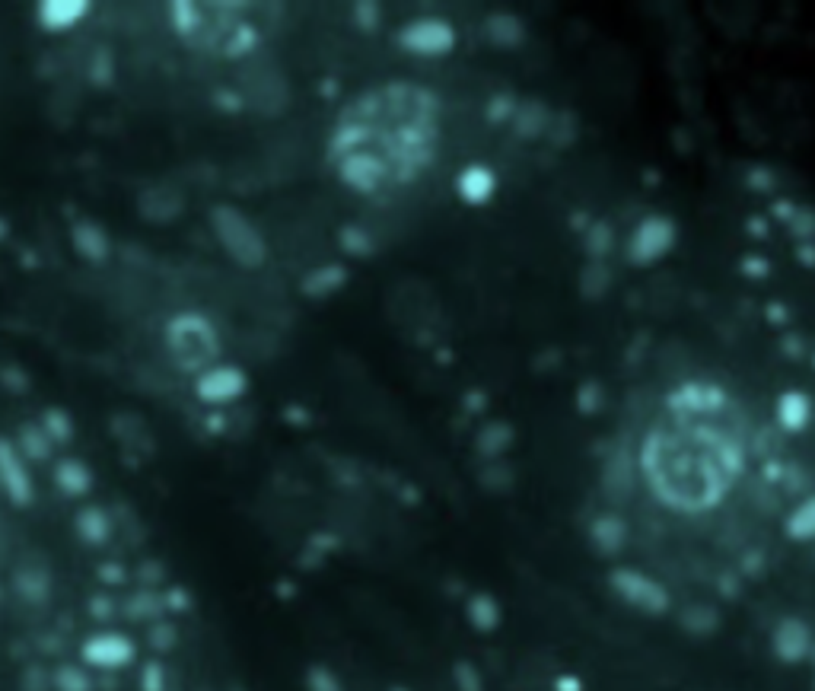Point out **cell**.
I'll list each match as a JSON object with an SVG mask.
<instances>
[{
    "mask_svg": "<svg viewBox=\"0 0 815 691\" xmlns=\"http://www.w3.org/2000/svg\"><path fill=\"white\" fill-rule=\"evenodd\" d=\"M488 36L494 39V45H516L519 36H523V29H519V23L510 13H500L488 20Z\"/></svg>",
    "mask_w": 815,
    "mask_h": 691,
    "instance_id": "4fadbf2b",
    "label": "cell"
},
{
    "mask_svg": "<svg viewBox=\"0 0 815 691\" xmlns=\"http://www.w3.org/2000/svg\"><path fill=\"white\" fill-rule=\"evenodd\" d=\"M341 281H344V271L341 268H322V271L312 274V278L303 281V290L312 293V297H325V293H332Z\"/></svg>",
    "mask_w": 815,
    "mask_h": 691,
    "instance_id": "5bb4252c",
    "label": "cell"
},
{
    "mask_svg": "<svg viewBox=\"0 0 815 691\" xmlns=\"http://www.w3.org/2000/svg\"><path fill=\"white\" fill-rule=\"evenodd\" d=\"M211 227H214V236L217 243L223 246L236 265L242 268H258L268 258V246L262 233L252 227V220L236 211L230 204H217L211 211Z\"/></svg>",
    "mask_w": 815,
    "mask_h": 691,
    "instance_id": "6da1fadb",
    "label": "cell"
},
{
    "mask_svg": "<svg viewBox=\"0 0 815 691\" xmlns=\"http://www.w3.org/2000/svg\"><path fill=\"white\" fill-rule=\"evenodd\" d=\"M45 434L51 437V443L55 440H71V418H67L64 411H58V408H51V411H45Z\"/></svg>",
    "mask_w": 815,
    "mask_h": 691,
    "instance_id": "2e32d148",
    "label": "cell"
},
{
    "mask_svg": "<svg viewBox=\"0 0 815 691\" xmlns=\"http://www.w3.org/2000/svg\"><path fill=\"white\" fill-rule=\"evenodd\" d=\"M166 338H169V348L176 354L179 367L188 370V373H204L211 370L214 357L220 351L217 344V332L211 328V322L195 316V313H185V316H176L166 328Z\"/></svg>",
    "mask_w": 815,
    "mask_h": 691,
    "instance_id": "7a4b0ae2",
    "label": "cell"
},
{
    "mask_svg": "<svg viewBox=\"0 0 815 691\" xmlns=\"http://www.w3.org/2000/svg\"><path fill=\"white\" fill-rule=\"evenodd\" d=\"M790 532L793 535H815V497L806 507H800V513L790 520Z\"/></svg>",
    "mask_w": 815,
    "mask_h": 691,
    "instance_id": "ac0fdd59",
    "label": "cell"
},
{
    "mask_svg": "<svg viewBox=\"0 0 815 691\" xmlns=\"http://www.w3.org/2000/svg\"><path fill=\"white\" fill-rule=\"evenodd\" d=\"M249 379L239 367H211L198 376L195 392L204 405H227L236 402L242 392H246Z\"/></svg>",
    "mask_w": 815,
    "mask_h": 691,
    "instance_id": "5b68a950",
    "label": "cell"
},
{
    "mask_svg": "<svg viewBox=\"0 0 815 691\" xmlns=\"http://www.w3.org/2000/svg\"><path fill=\"white\" fill-rule=\"evenodd\" d=\"M20 440H23L26 456H32V459H45V456H48V449H51V437L45 434V427H39V424L23 427Z\"/></svg>",
    "mask_w": 815,
    "mask_h": 691,
    "instance_id": "9a60e30c",
    "label": "cell"
},
{
    "mask_svg": "<svg viewBox=\"0 0 815 691\" xmlns=\"http://www.w3.org/2000/svg\"><path fill=\"white\" fill-rule=\"evenodd\" d=\"M0 481H4V488L10 491V497L16 500V504H26V500H29V478H26L20 453H16L7 440H0Z\"/></svg>",
    "mask_w": 815,
    "mask_h": 691,
    "instance_id": "ba28073f",
    "label": "cell"
},
{
    "mask_svg": "<svg viewBox=\"0 0 815 691\" xmlns=\"http://www.w3.org/2000/svg\"><path fill=\"white\" fill-rule=\"evenodd\" d=\"M71 239H74V249L83 258H90V262H102V258L109 255V236L93 220H80L71 230Z\"/></svg>",
    "mask_w": 815,
    "mask_h": 691,
    "instance_id": "30bf717a",
    "label": "cell"
},
{
    "mask_svg": "<svg viewBox=\"0 0 815 691\" xmlns=\"http://www.w3.org/2000/svg\"><path fill=\"white\" fill-rule=\"evenodd\" d=\"M55 478H58V485H61L67 494H83L86 488H90V472H86L77 459H67V462H61Z\"/></svg>",
    "mask_w": 815,
    "mask_h": 691,
    "instance_id": "7c38bea8",
    "label": "cell"
},
{
    "mask_svg": "<svg viewBox=\"0 0 815 691\" xmlns=\"http://www.w3.org/2000/svg\"><path fill=\"white\" fill-rule=\"evenodd\" d=\"M90 4L86 0H45L39 4V23L45 32H67L86 20Z\"/></svg>",
    "mask_w": 815,
    "mask_h": 691,
    "instance_id": "8992f818",
    "label": "cell"
},
{
    "mask_svg": "<svg viewBox=\"0 0 815 691\" xmlns=\"http://www.w3.org/2000/svg\"><path fill=\"white\" fill-rule=\"evenodd\" d=\"M675 243V223L669 217H647L637 223V230L628 243V258L634 265H653L672 249Z\"/></svg>",
    "mask_w": 815,
    "mask_h": 691,
    "instance_id": "277c9868",
    "label": "cell"
},
{
    "mask_svg": "<svg viewBox=\"0 0 815 691\" xmlns=\"http://www.w3.org/2000/svg\"><path fill=\"white\" fill-rule=\"evenodd\" d=\"M80 529H83V535L86 539H93V542H99V539H106V516L102 513H96V510H86L83 516H80Z\"/></svg>",
    "mask_w": 815,
    "mask_h": 691,
    "instance_id": "e0dca14e",
    "label": "cell"
},
{
    "mask_svg": "<svg viewBox=\"0 0 815 691\" xmlns=\"http://www.w3.org/2000/svg\"><path fill=\"white\" fill-rule=\"evenodd\" d=\"M4 236H7V220L0 217V239H4Z\"/></svg>",
    "mask_w": 815,
    "mask_h": 691,
    "instance_id": "d6986e66",
    "label": "cell"
},
{
    "mask_svg": "<svg viewBox=\"0 0 815 691\" xmlns=\"http://www.w3.org/2000/svg\"><path fill=\"white\" fill-rule=\"evenodd\" d=\"M456 188H459V198L465 204H488L497 192V176L488 169V166H465L456 179Z\"/></svg>",
    "mask_w": 815,
    "mask_h": 691,
    "instance_id": "52a82bcc",
    "label": "cell"
},
{
    "mask_svg": "<svg viewBox=\"0 0 815 691\" xmlns=\"http://www.w3.org/2000/svg\"><path fill=\"white\" fill-rule=\"evenodd\" d=\"M398 45L411 55L421 58H440L456 48V29L440 16H418L402 32H398Z\"/></svg>",
    "mask_w": 815,
    "mask_h": 691,
    "instance_id": "3957f363",
    "label": "cell"
},
{
    "mask_svg": "<svg viewBox=\"0 0 815 691\" xmlns=\"http://www.w3.org/2000/svg\"><path fill=\"white\" fill-rule=\"evenodd\" d=\"M86 660L96 663V666H121L131 660L134 647L125 641V637H115V634H102V637H93L90 644H86Z\"/></svg>",
    "mask_w": 815,
    "mask_h": 691,
    "instance_id": "9c48e42d",
    "label": "cell"
},
{
    "mask_svg": "<svg viewBox=\"0 0 815 691\" xmlns=\"http://www.w3.org/2000/svg\"><path fill=\"white\" fill-rule=\"evenodd\" d=\"M777 421L787 430H803L809 424V395L787 392L777 399Z\"/></svg>",
    "mask_w": 815,
    "mask_h": 691,
    "instance_id": "8fae6325",
    "label": "cell"
}]
</instances>
